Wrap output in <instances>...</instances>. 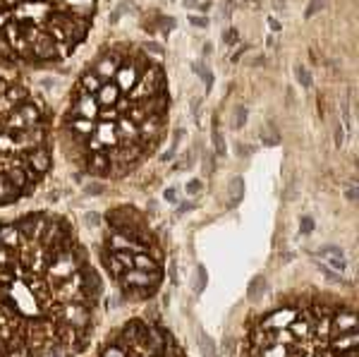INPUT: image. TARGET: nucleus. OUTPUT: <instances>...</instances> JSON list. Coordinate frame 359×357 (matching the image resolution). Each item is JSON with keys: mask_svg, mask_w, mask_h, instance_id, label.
Instances as JSON below:
<instances>
[{"mask_svg": "<svg viewBox=\"0 0 359 357\" xmlns=\"http://www.w3.org/2000/svg\"><path fill=\"white\" fill-rule=\"evenodd\" d=\"M101 295V276L65 216L0 221V357H79Z\"/></svg>", "mask_w": 359, "mask_h": 357, "instance_id": "obj_1", "label": "nucleus"}, {"mask_svg": "<svg viewBox=\"0 0 359 357\" xmlns=\"http://www.w3.org/2000/svg\"><path fill=\"white\" fill-rule=\"evenodd\" d=\"M170 91L165 70L142 46L101 48L69 89L60 144L84 175L115 180L158 151L168 132Z\"/></svg>", "mask_w": 359, "mask_h": 357, "instance_id": "obj_2", "label": "nucleus"}, {"mask_svg": "<svg viewBox=\"0 0 359 357\" xmlns=\"http://www.w3.org/2000/svg\"><path fill=\"white\" fill-rule=\"evenodd\" d=\"M242 357H357V314L328 292H290L247 321Z\"/></svg>", "mask_w": 359, "mask_h": 357, "instance_id": "obj_3", "label": "nucleus"}, {"mask_svg": "<svg viewBox=\"0 0 359 357\" xmlns=\"http://www.w3.org/2000/svg\"><path fill=\"white\" fill-rule=\"evenodd\" d=\"M98 0H0V67L41 70L89 36Z\"/></svg>", "mask_w": 359, "mask_h": 357, "instance_id": "obj_4", "label": "nucleus"}, {"mask_svg": "<svg viewBox=\"0 0 359 357\" xmlns=\"http://www.w3.org/2000/svg\"><path fill=\"white\" fill-rule=\"evenodd\" d=\"M48 111L22 84L0 74V206L29 197L50 170Z\"/></svg>", "mask_w": 359, "mask_h": 357, "instance_id": "obj_5", "label": "nucleus"}, {"mask_svg": "<svg viewBox=\"0 0 359 357\" xmlns=\"http://www.w3.org/2000/svg\"><path fill=\"white\" fill-rule=\"evenodd\" d=\"M101 267L130 302H147L165 278V255L149 218L132 204H120L103 216L98 245Z\"/></svg>", "mask_w": 359, "mask_h": 357, "instance_id": "obj_6", "label": "nucleus"}, {"mask_svg": "<svg viewBox=\"0 0 359 357\" xmlns=\"http://www.w3.org/2000/svg\"><path fill=\"white\" fill-rule=\"evenodd\" d=\"M91 357H187V353L170 329L137 316L106 336Z\"/></svg>", "mask_w": 359, "mask_h": 357, "instance_id": "obj_7", "label": "nucleus"}, {"mask_svg": "<svg viewBox=\"0 0 359 357\" xmlns=\"http://www.w3.org/2000/svg\"><path fill=\"white\" fill-rule=\"evenodd\" d=\"M321 259L326 262V267H331V271H338V274L347 271V257L340 247H323Z\"/></svg>", "mask_w": 359, "mask_h": 357, "instance_id": "obj_8", "label": "nucleus"}, {"mask_svg": "<svg viewBox=\"0 0 359 357\" xmlns=\"http://www.w3.org/2000/svg\"><path fill=\"white\" fill-rule=\"evenodd\" d=\"M196 338H199V353L204 357H216V343L206 336L204 331H196Z\"/></svg>", "mask_w": 359, "mask_h": 357, "instance_id": "obj_9", "label": "nucleus"}, {"mask_svg": "<svg viewBox=\"0 0 359 357\" xmlns=\"http://www.w3.org/2000/svg\"><path fill=\"white\" fill-rule=\"evenodd\" d=\"M294 74H297V79L302 86H311V72L306 70L304 65H294Z\"/></svg>", "mask_w": 359, "mask_h": 357, "instance_id": "obj_10", "label": "nucleus"}, {"mask_svg": "<svg viewBox=\"0 0 359 357\" xmlns=\"http://www.w3.org/2000/svg\"><path fill=\"white\" fill-rule=\"evenodd\" d=\"M206 283H208L206 269H204V267H199V269H196V281H194V288H196V292L206 290Z\"/></svg>", "mask_w": 359, "mask_h": 357, "instance_id": "obj_11", "label": "nucleus"}, {"mask_svg": "<svg viewBox=\"0 0 359 357\" xmlns=\"http://www.w3.org/2000/svg\"><path fill=\"white\" fill-rule=\"evenodd\" d=\"M194 72H199L201 77H204V82H206V91H211V84H213V77H211V72L206 70L204 65H201V62H194Z\"/></svg>", "mask_w": 359, "mask_h": 357, "instance_id": "obj_12", "label": "nucleus"}, {"mask_svg": "<svg viewBox=\"0 0 359 357\" xmlns=\"http://www.w3.org/2000/svg\"><path fill=\"white\" fill-rule=\"evenodd\" d=\"M201 189H204V182H201V180H189V182H187V192H189V197H196V194H199Z\"/></svg>", "mask_w": 359, "mask_h": 357, "instance_id": "obj_13", "label": "nucleus"}, {"mask_svg": "<svg viewBox=\"0 0 359 357\" xmlns=\"http://www.w3.org/2000/svg\"><path fill=\"white\" fill-rule=\"evenodd\" d=\"M247 123V111H245V108H237V120H233V128H237V130H240L242 128V125H245Z\"/></svg>", "mask_w": 359, "mask_h": 357, "instance_id": "obj_14", "label": "nucleus"}, {"mask_svg": "<svg viewBox=\"0 0 359 357\" xmlns=\"http://www.w3.org/2000/svg\"><path fill=\"white\" fill-rule=\"evenodd\" d=\"M323 8V0H311V5L306 8V13H304V17H311V15H316L318 10Z\"/></svg>", "mask_w": 359, "mask_h": 357, "instance_id": "obj_15", "label": "nucleus"}, {"mask_svg": "<svg viewBox=\"0 0 359 357\" xmlns=\"http://www.w3.org/2000/svg\"><path fill=\"white\" fill-rule=\"evenodd\" d=\"M309 230H314V221L311 218H302V233L306 235Z\"/></svg>", "mask_w": 359, "mask_h": 357, "instance_id": "obj_16", "label": "nucleus"}, {"mask_svg": "<svg viewBox=\"0 0 359 357\" xmlns=\"http://www.w3.org/2000/svg\"><path fill=\"white\" fill-rule=\"evenodd\" d=\"M213 142H216V147H218V151L225 154V147H223V140H221V135L216 132V137H213Z\"/></svg>", "mask_w": 359, "mask_h": 357, "instance_id": "obj_17", "label": "nucleus"}, {"mask_svg": "<svg viewBox=\"0 0 359 357\" xmlns=\"http://www.w3.org/2000/svg\"><path fill=\"white\" fill-rule=\"evenodd\" d=\"M165 199L170 201V204H175V201H177V197H175V189H168V192H165Z\"/></svg>", "mask_w": 359, "mask_h": 357, "instance_id": "obj_18", "label": "nucleus"}, {"mask_svg": "<svg viewBox=\"0 0 359 357\" xmlns=\"http://www.w3.org/2000/svg\"><path fill=\"white\" fill-rule=\"evenodd\" d=\"M225 39H228V43H237V32H228Z\"/></svg>", "mask_w": 359, "mask_h": 357, "instance_id": "obj_19", "label": "nucleus"}, {"mask_svg": "<svg viewBox=\"0 0 359 357\" xmlns=\"http://www.w3.org/2000/svg\"><path fill=\"white\" fill-rule=\"evenodd\" d=\"M194 25H199V27H206V20H204V17H199V20H196V17H194Z\"/></svg>", "mask_w": 359, "mask_h": 357, "instance_id": "obj_20", "label": "nucleus"}, {"mask_svg": "<svg viewBox=\"0 0 359 357\" xmlns=\"http://www.w3.org/2000/svg\"><path fill=\"white\" fill-rule=\"evenodd\" d=\"M271 29H273V32H278V29H280V25H278L276 20H271Z\"/></svg>", "mask_w": 359, "mask_h": 357, "instance_id": "obj_21", "label": "nucleus"}, {"mask_svg": "<svg viewBox=\"0 0 359 357\" xmlns=\"http://www.w3.org/2000/svg\"><path fill=\"white\" fill-rule=\"evenodd\" d=\"M196 3H199V0H187V5H196Z\"/></svg>", "mask_w": 359, "mask_h": 357, "instance_id": "obj_22", "label": "nucleus"}]
</instances>
